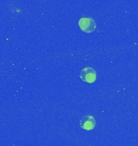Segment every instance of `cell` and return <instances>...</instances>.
<instances>
[{"mask_svg":"<svg viewBox=\"0 0 138 146\" xmlns=\"http://www.w3.org/2000/svg\"><path fill=\"white\" fill-rule=\"evenodd\" d=\"M78 25L82 31L85 33H92L96 29L95 21L90 17H83L78 21Z\"/></svg>","mask_w":138,"mask_h":146,"instance_id":"cell-1","label":"cell"},{"mask_svg":"<svg viewBox=\"0 0 138 146\" xmlns=\"http://www.w3.org/2000/svg\"><path fill=\"white\" fill-rule=\"evenodd\" d=\"M80 78L82 81L87 83H94L96 80V72L92 68H85L80 73Z\"/></svg>","mask_w":138,"mask_h":146,"instance_id":"cell-2","label":"cell"},{"mask_svg":"<svg viewBox=\"0 0 138 146\" xmlns=\"http://www.w3.org/2000/svg\"><path fill=\"white\" fill-rule=\"evenodd\" d=\"M80 127L84 130H93L95 127V119L92 115H85L80 120Z\"/></svg>","mask_w":138,"mask_h":146,"instance_id":"cell-3","label":"cell"}]
</instances>
